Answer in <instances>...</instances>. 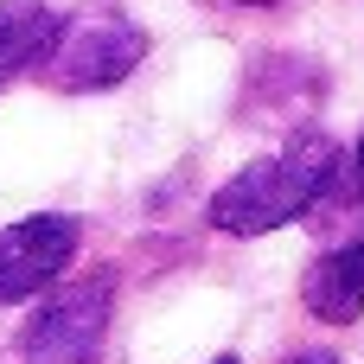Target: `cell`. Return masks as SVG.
<instances>
[{
	"label": "cell",
	"mask_w": 364,
	"mask_h": 364,
	"mask_svg": "<svg viewBox=\"0 0 364 364\" xmlns=\"http://www.w3.org/2000/svg\"><path fill=\"white\" fill-rule=\"evenodd\" d=\"M301 301H307V314L326 320V326H352V320H358L364 314V237L326 250V256L307 269Z\"/></svg>",
	"instance_id": "5b68a950"
},
{
	"label": "cell",
	"mask_w": 364,
	"mask_h": 364,
	"mask_svg": "<svg viewBox=\"0 0 364 364\" xmlns=\"http://www.w3.org/2000/svg\"><path fill=\"white\" fill-rule=\"evenodd\" d=\"M339 173H346L339 141L320 134V128H307V134H294L288 147L250 160L230 186H218L211 224H218L224 237H269V230H282V224L320 211V205L333 198Z\"/></svg>",
	"instance_id": "6da1fadb"
},
{
	"label": "cell",
	"mask_w": 364,
	"mask_h": 364,
	"mask_svg": "<svg viewBox=\"0 0 364 364\" xmlns=\"http://www.w3.org/2000/svg\"><path fill=\"white\" fill-rule=\"evenodd\" d=\"M205 6H282V0H205Z\"/></svg>",
	"instance_id": "ba28073f"
},
{
	"label": "cell",
	"mask_w": 364,
	"mask_h": 364,
	"mask_svg": "<svg viewBox=\"0 0 364 364\" xmlns=\"http://www.w3.org/2000/svg\"><path fill=\"white\" fill-rule=\"evenodd\" d=\"M141 58H147V32L122 6H83L70 19H58V38H51L38 70L51 90L90 96V90H115Z\"/></svg>",
	"instance_id": "7a4b0ae2"
},
{
	"label": "cell",
	"mask_w": 364,
	"mask_h": 364,
	"mask_svg": "<svg viewBox=\"0 0 364 364\" xmlns=\"http://www.w3.org/2000/svg\"><path fill=\"white\" fill-rule=\"evenodd\" d=\"M288 364H339L333 352H301V358H288Z\"/></svg>",
	"instance_id": "52a82bcc"
},
{
	"label": "cell",
	"mask_w": 364,
	"mask_h": 364,
	"mask_svg": "<svg viewBox=\"0 0 364 364\" xmlns=\"http://www.w3.org/2000/svg\"><path fill=\"white\" fill-rule=\"evenodd\" d=\"M115 314V282L109 275H77L64 282L19 333V364H96L102 333Z\"/></svg>",
	"instance_id": "3957f363"
},
{
	"label": "cell",
	"mask_w": 364,
	"mask_h": 364,
	"mask_svg": "<svg viewBox=\"0 0 364 364\" xmlns=\"http://www.w3.org/2000/svg\"><path fill=\"white\" fill-rule=\"evenodd\" d=\"M58 19L64 13L45 6V0H0V90L45 64L51 38H58Z\"/></svg>",
	"instance_id": "8992f818"
},
{
	"label": "cell",
	"mask_w": 364,
	"mask_h": 364,
	"mask_svg": "<svg viewBox=\"0 0 364 364\" xmlns=\"http://www.w3.org/2000/svg\"><path fill=\"white\" fill-rule=\"evenodd\" d=\"M211 364H237V358H211Z\"/></svg>",
	"instance_id": "30bf717a"
},
{
	"label": "cell",
	"mask_w": 364,
	"mask_h": 364,
	"mask_svg": "<svg viewBox=\"0 0 364 364\" xmlns=\"http://www.w3.org/2000/svg\"><path fill=\"white\" fill-rule=\"evenodd\" d=\"M352 166H358V186H364V141H358V160H352Z\"/></svg>",
	"instance_id": "9c48e42d"
},
{
	"label": "cell",
	"mask_w": 364,
	"mask_h": 364,
	"mask_svg": "<svg viewBox=\"0 0 364 364\" xmlns=\"http://www.w3.org/2000/svg\"><path fill=\"white\" fill-rule=\"evenodd\" d=\"M77 243H83V230L64 211H38V218L6 224L0 230V307L58 288L64 269H70V256H77Z\"/></svg>",
	"instance_id": "277c9868"
}]
</instances>
